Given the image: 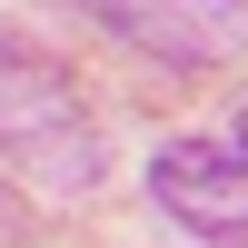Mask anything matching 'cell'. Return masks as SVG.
Masks as SVG:
<instances>
[{
	"label": "cell",
	"instance_id": "6da1fadb",
	"mask_svg": "<svg viewBox=\"0 0 248 248\" xmlns=\"http://www.w3.org/2000/svg\"><path fill=\"white\" fill-rule=\"evenodd\" d=\"M99 159L109 149H99V119L70 90V70L50 50H30L20 30H0V169L50 199H90Z\"/></svg>",
	"mask_w": 248,
	"mask_h": 248
},
{
	"label": "cell",
	"instance_id": "7a4b0ae2",
	"mask_svg": "<svg viewBox=\"0 0 248 248\" xmlns=\"http://www.w3.org/2000/svg\"><path fill=\"white\" fill-rule=\"evenodd\" d=\"M149 199L209 248H248V149L229 139H169L149 149Z\"/></svg>",
	"mask_w": 248,
	"mask_h": 248
},
{
	"label": "cell",
	"instance_id": "3957f363",
	"mask_svg": "<svg viewBox=\"0 0 248 248\" xmlns=\"http://www.w3.org/2000/svg\"><path fill=\"white\" fill-rule=\"evenodd\" d=\"M90 10L109 40H129L139 60H169V70L248 60V0H90Z\"/></svg>",
	"mask_w": 248,
	"mask_h": 248
},
{
	"label": "cell",
	"instance_id": "277c9868",
	"mask_svg": "<svg viewBox=\"0 0 248 248\" xmlns=\"http://www.w3.org/2000/svg\"><path fill=\"white\" fill-rule=\"evenodd\" d=\"M0 248H20V209H10V189H0Z\"/></svg>",
	"mask_w": 248,
	"mask_h": 248
},
{
	"label": "cell",
	"instance_id": "5b68a950",
	"mask_svg": "<svg viewBox=\"0 0 248 248\" xmlns=\"http://www.w3.org/2000/svg\"><path fill=\"white\" fill-rule=\"evenodd\" d=\"M238 149H248V109H238Z\"/></svg>",
	"mask_w": 248,
	"mask_h": 248
}]
</instances>
